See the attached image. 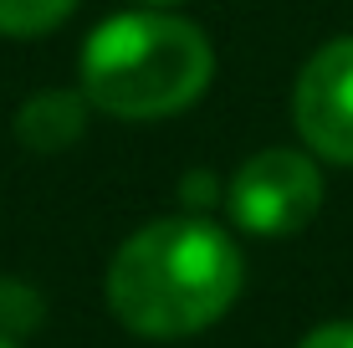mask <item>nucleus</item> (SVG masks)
<instances>
[{
  "instance_id": "1",
  "label": "nucleus",
  "mask_w": 353,
  "mask_h": 348,
  "mask_svg": "<svg viewBox=\"0 0 353 348\" xmlns=\"http://www.w3.org/2000/svg\"><path fill=\"white\" fill-rule=\"evenodd\" d=\"M241 251L205 221H154L118 246L108 267V307L143 338H185L210 328L241 292Z\"/></svg>"
},
{
  "instance_id": "2",
  "label": "nucleus",
  "mask_w": 353,
  "mask_h": 348,
  "mask_svg": "<svg viewBox=\"0 0 353 348\" xmlns=\"http://www.w3.org/2000/svg\"><path fill=\"white\" fill-rule=\"evenodd\" d=\"M215 52L190 21L174 16H113L82 52V98L113 118H169L205 92Z\"/></svg>"
},
{
  "instance_id": "3",
  "label": "nucleus",
  "mask_w": 353,
  "mask_h": 348,
  "mask_svg": "<svg viewBox=\"0 0 353 348\" xmlns=\"http://www.w3.org/2000/svg\"><path fill=\"white\" fill-rule=\"evenodd\" d=\"M230 221L251 236H297L323 205V174L307 154L261 149L230 179Z\"/></svg>"
},
{
  "instance_id": "4",
  "label": "nucleus",
  "mask_w": 353,
  "mask_h": 348,
  "mask_svg": "<svg viewBox=\"0 0 353 348\" xmlns=\"http://www.w3.org/2000/svg\"><path fill=\"white\" fill-rule=\"evenodd\" d=\"M292 113H297V128L312 154L333 164H353V36L327 41L302 67Z\"/></svg>"
},
{
  "instance_id": "5",
  "label": "nucleus",
  "mask_w": 353,
  "mask_h": 348,
  "mask_svg": "<svg viewBox=\"0 0 353 348\" xmlns=\"http://www.w3.org/2000/svg\"><path fill=\"white\" fill-rule=\"evenodd\" d=\"M82 118H88V103L77 92H41V98H31L21 108L16 139L36 154H62L82 134Z\"/></svg>"
},
{
  "instance_id": "6",
  "label": "nucleus",
  "mask_w": 353,
  "mask_h": 348,
  "mask_svg": "<svg viewBox=\"0 0 353 348\" xmlns=\"http://www.w3.org/2000/svg\"><path fill=\"white\" fill-rule=\"evenodd\" d=\"M77 0H0V31L6 36H41L57 21H67V10Z\"/></svg>"
},
{
  "instance_id": "7",
  "label": "nucleus",
  "mask_w": 353,
  "mask_h": 348,
  "mask_svg": "<svg viewBox=\"0 0 353 348\" xmlns=\"http://www.w3.org/2000/svg\"><path fill=\"white\" fill-rule=\"evenodd\" d=\"M302 348H353V323H327V328H312Z\"/></svg>"
},
{
  "instance_id": "8",
  "label": "nucleus",
  "mask_w": 353,
  "mask_h": 348,
  "mask_svg": "<svg viewBox=\"0 0 353 348\" xmlns=\"http://www.w3.org/2000/svg\"><path fill=\"white\" fill-rule=\"evenodd\" d=\"M0 348H16V343H10V338H6V333H0Z\"/></svg>"
}]
</instances>
